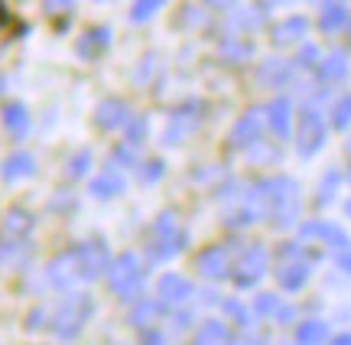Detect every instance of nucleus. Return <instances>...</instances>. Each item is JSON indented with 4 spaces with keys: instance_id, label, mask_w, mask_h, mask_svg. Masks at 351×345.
Masks as SVG:
<instances>
[{
    "instance_id": "9b49d317",
    "label": "nucleus",
    "mask_w": 351,
    "mask_h": 345,
    "mask_svg": "<svg viewBox=\"0 0 351 345\" xmlns=\"http://www.w3.org/2000/svg\"><path fill=\"white\" fill-rule=\"evenodd\" d=\"M121 192H124V176L114 173V169L101 173V176L91 182V195H98V199H114V195H121Z\"/></svg>"
},
{
    "instance_id": "5701e85b",
    "label": "nucleus",
    "mask_w": 351,
    "mask_h": 345,
    "mask_svg": "<svg viewBox=\"0 0 351 345\" xmlns=\"http://www.w3.org/2000/svg\"><path fill=\"white\" fill-rule=\"evenodd\" d=\"M111 156H114V163H117V167H134V154H130L127 147H117Z\"/></svg>"
},
{
    "instance_id": "6e6552de",
    "label": "nucleus",
    "mask_w": 351,
    "mask_h": 345,
    "mask_svg": "<svg viewBox=\"0 0 351 345\" xmlns=\"http://www.w3.org/2000/svg\"><path fill=\"white\" fill-rule=\"evenodd\" d=\"M108 43H111V29L108 26H91L78 39V56L82 59H98L101 52L108 49Z\"/></svg>"
},
{
    "instance_id": "b1692460",
    "label": "nucleus",
    "mask_w": 351,
    "mask_h": 345,
    "mask_svg": "<svg viewBox=\"0 0 351 345\" xmlns=\"http://www.w3.org/2000/svg\"><path fill=\"white\" fill-rule=\"evenodd\" d=\"M274 124L280 130H287V104H276L274 108Z\"/></svg>"
},
{
    "instance_id": "0eeeda50",
    "label": "nucleus",
    "mask_w": 351,
    "mask_h": 345,
    "mask_svg": "<svg viewBox=\"0 0 351 345\" xmlns=\"http://www.w3.org/2000/svg\"><path fill=\"white\" fill-rule=\"evenodd\" d=\"M195 121H199V108L195 104H186V108H179L173 117H169V124H166V143H176V141H182L189 130L195 128Z\"/></svg>"
},
{
    "instance_id": "f03ea898",
    "label": "nucleus",
    "mask_w": 351,
    "mask_h": 345,
    "mask_svg": "<svg viewBox=\"0 0 351 345\" xmlns=\"http://www.w3.org/2000/svg\"><path fill=\"white\" fill-rule=\"evenodd\" d=\"M91 309H95V303H91V296L88 294L65 296L62 303H59V309H56V316H52V333L59 335V339H72V335H78L82 333V326L88 322V316H91Z\"/></svg>"
},
{
    "instance_id": "1a4fd4ad",
    "label": "nucleus",
    "mask_w": 351,
    "mask_h": 345,
    "mask_svg": "<svg viewBox=\"0 0 351 345\" xmlns=\"http://www.w3.org/2000/svg\"><path fill=\"white\" fill-rule=\"evenodd\" d=\"M156 290H160V300H163V303H169V307H176V303L189 300V294H192L189 281H186V277H179V274H166L163 281L156 283Z\"/></svg>"
},
{
    "instance_id": "20e7f679",
    "label": "nucleus",
    "mask_w": 351,
    "mask_h": 345,
    "mask_svg": "<svg viewBox=\"0 0 351 345\" xmlns=\"http://www.w3.org/2000/svg\"><path fill=\"white\" fill-rule=\"evenodd\" d=\"M75 264H78V277L82 281H98L101 274H108L111 267V251L101 238H88V241L75 244Z\"/></svg>"
},
{
    "instance_id": "f3484780",
    "label": "nucleus",
    "mask_w": 351,
    "mask_h": 345,
    "mask_svg": "<svg viewBox=\"0 0 351 345\" xmlns=\"http://www.w3.org/2000/svg\"><path fill=\"white\" fill-rule=\"evenodd\" d=\"M163 3H166V0H137V3L130 7V20H134V23H143V20H150V16L160 10Z\"/></svg>"
},
{
    "instance_id": "9d476101",
    "label": "nucleus",
    "mask_w": 351,
    "mask_h": 345,
    "mask_svg": "<svg viewBox=\"0 0 351 345\" xmlns=\"http://www.w3.org/2000/svg\"><path fill=\"white\" fill-rule=\"evenodd\" d=\"M3 128L10 134L13 141H23L26 134H29V111H26L23 104H7L3 108Z\"/></svg>"
},
{
    "instance_id": "ddd939ff",
    "label": "nucleus",
    "mask_w": 351,
    "mask_h": 345,
    "mask_svg": "<svg viewBox=\"0 0 351 345\" xmlns=\"http://www.w3.org/2000/svg\"><path fill=\"white\" fill-rule=\"evenodd\" d=\"M195 267H199L205 277H221L228 270V257L221 248H208V251L199 254V264H195Z\"/></svg>"
},
{
    "instance_id": "7ed1b4c3",
    "label": "nucleus",
    "mask_w": 351,
    "mask_h": 345,
    "mask_svg": "<svg viewBox=\"0 0 351 345\" xmlns=\"http://www.w3.org/2000/svg\"><path fill=\"white\" fill-rule=\"evenodd\" d=\"M182 244H186V238H182V231L176 228L173 212H163V215L153 222V228H150L147 254H150L153 261H166V257H173L176 251H182Z\"/></svg>"
},
{
    "instance_id": "bb28decb",
    "label": "nucleus",
    "mask_w": 351,
    "mask_h": 345,
    "mask_svg": "<svg viewBox=\"0 0 351 345\" xmlns=\"http://www.w3.org/2000/svg\"><path fill=\"white\" fill-rule=\"evenodd\" d=\"M341 20V7H332V10L326 13V29H332V26H339Z\"/></svg>"
},
{
    "instance_id": "39448f33",
    "label": "nucleus",
    "mask_w": 351,
    "mask_h": 345,
    "mask_svg": "<svg viewBox=\"0 0 351 345\" xmlns=\"http://www.w3.org/2000/svg\"><path fill=\"white\" fill-rule=\"evenodd\" d=\"M46 281L56 287V290H75V283L82 281L78 277V264H75V251H65L52 261L46 267Z\"/></svg>"
},
{
    "instance_id": "4be33fe9",
    "label": "nucleus",
    "mask_w": 351,
    "mask_h": 345,
    "mask_svg": "<svg viewBox=\"0 0 351 345\" xmlns=\"http://www.w3.org/2000/svg\"><path fill=\"white\" fill-rule=\"evenodd\" d=\"M160 176H163V160H150V163L140 167V179L143 182H156Z\"/></svg>"
},
{
    "instance_id": "c85d7f7f",
    "label": "nucleus",
    "mask_w": 351,
    "mask_h": 345,
    "mask_svg": "<svg viewBox=\"0 0 351 345\" xmlns=\"http://www.w3.org/2000/svg\"><path fill=\"white\" fill-rule=\"evenodd\" d=\"M208 3H218V7H221V0H208Z\"/></svg>"
},
{
    "instance_id": "a878e982",
    "label": "nucleus",
    "mask_w": 351,
    "mask_h": 345,
    "mask_svg": "<svg viewBox=\"0 0 351 345\" xmlns=\"http://www.w3.org/2000/svg\"><path fill=\"white\" fill-rule=\"evenodd\" d=\"M300 20H293V23H287V26H283V33H276V39H293V36H296V33H300Z\"/></svg>"
},
{
    "instance_id": "393cba45",
    "label": "nucleus",
    "mask_w": 351,
    "mask_h": 345,
    "mask_svg": "<svg viewBox=\"0 0 351 345\" xmlns=\"http://www.w3.org/2000/svg\"><path fill=\"white\" fill-rule=\"evenodd\" d=\"M326 333V329H322V326H319V322H309V326H302V339H319V335Z\"/></svg>"
},
{
    "instance_id": "6ab92c4d",
    "label": "nucleus",
    "mask_w": 351,
    "mask_h": 345,
    "mask_svg": "<svg viewBox=\"0 0 351 345\" xmlns=\"http://www.w3.org/2000/svg\"><path fill=\"white\" fill-rule=\"evenodd\" d=\"M254 134H257V117L247 115V117H244V121L238 124V128H234V137H231V141H234V143H247Z\"/></svg>"
},
{
    "instance_id": "2eb2a0df",
    "label": "nucleus",
    "mask_w": 351,
    "mask_h": 345,
    "mask_svg": "<svg viewBox=\"0 0 351 345\" xmlns=\"http://www.w3.org/2000/svg\"><path fill=\"white\" fill-rule=\"evenodd\" d=\"M156 320H160V303H153V300H137L134 309H130V326L134 329H147Z\"/></svg>"
},
{
    "instance_id": "423d86ee",
    "label": "nucleus",
    "mask_w": 351,
    "mask_h": 345,
    "mask_svg": "<svg viewBox=\"0 0 351 345\" xmlns=\"http://www.w3.org/2000/svg\"><path fill=\"white\" fill-rule=\"evenodd\" d=\"M127 117H130L127 102H121V98H108V102L98 104V111H95V124L104 128V130H114V128H124Z\"/></svg>"
},
{
    "instance_id": "4468645a",
    "label": "nucleus",
    "mask_w": 351,
    "mask_h": 345,
    "mask_svg": "<svg viewBox=\"0 0 351 345\" xmlns=\"http://www.w3.org/2000/svg\"><path fill=\"white\" fill-rule=\"evenodd\" d=\"M33 169H36V163H33V156H29V154H13V156H7V160H3V169H0V173H3V179H7V182H13V179L29 176Z\"/></svg>"
},
{
    "instance_id": "cd10ccee",
    "label": "nucleus",
    "mask_w": 351,
    "mask_h": 345,
    "mask_svg": "<svg viewBox=\"0 0 351 345\" xmlns=\"http://www.w3.org/2000/svg\"><path fill=\"white\" fill-rule=\"evenodd\" d=\"M348 117H351V98H348V102H345V104H341V108H339V115H335V121H339V124H345Z\"/></svg>"
},
{
    "instance_id": "a211bd4d",
    "label": "nucleus",
    "mask_w": 351,
    "mask_h": 345,
    "mask_svg": "<svg viewBox=\"0 0 351 345\" xmlns=\"http://www.w3.org/2000/svg\"><path fill=\"white\" fill-rule=\"evenodd\" d=\"M43 10H46V16L62 23V16H69L75 10V0H43Z\"/></svg>"
},
{
    "instance_id": "dca6fc26",
    "label": "nucleus",
    "mask_w": 351,
    "mask_h": 345,
    "mask_svg": "<svg viewBox=\"0 0 351 345\" xmlns=\"http://www.w3.org/2000/svg\"><path fill=\"white\" fill-rule=\"evenodd\" d=\"M124 141L130 143V147H137V143L147 141V121H143V117H127Z\"/></svg>"
},
{
    "instance_id": "f8f14e48",
    "label": "nucleus",
    "mask_w": 351,
    "mask_h": 345,
    "mask_svg": "<svg viewBox=\"0 0 351 345\" xmlns=\"http://www.w3.org/2000/svg\"><path fill=\"white\" fill-rule=\"evenodd\" d=\"M36 225V218L29 215L26 209H13L10 215L3 218V235H10V238H26L29 231Z\"/></svg>"
},
{
    "instance_id": "412c9836",
    "label": "nucleus",
    "mask_w": 351,
    "mask_h": 345,
    "mask_svg": "<svg viewBox=\"0 0 351 345\" xmlns=\"http://www.w3.org/2000/svg\"><path fill=\"white\" fill-rule=\"evenodd\" d=\"M218 339H225L221 322H205V326L199 329V342H218Z\"/></svg>"
},
{
    "instance_id": "f257e3e1",
    "label": "nucleus",
    "mask_w": 351,
    "mask_h": 345,
    "mask_svg": "<svg viewBox=\"0 0 351 345\" xmlns=\"http://www.w3.org/2000/svg\"><path fill=\"white\" fill-rule=\"evenodd\" d=\"M143 281H147V270L137 254H121L108 267V283L117 300H137L143 294Z\"/></svg>"
},
{
    "instance_id": "aec40b11",
    "label": "nucleus",
    "mask_w": 351,
    "mask_h": 345,
    "mask_svg": "<svg viewBox=\"0 0 351 345\" xmlns=\"http://www.w3.org/2000/svg\"><path fill=\"white\" fill-rule=\"evenodd\" d=\"M88 167H91V154H78V156H72V163L65 167V176H72V179L85 176Z\"/></svg>"
}]
</instances>
